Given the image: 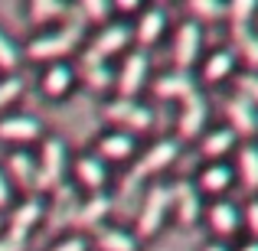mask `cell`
I'll return each instance as SVG.
<instances>
[{
	"mask_svg": "<svg viewBox=\"0 0 258 251\" xmlns=\"http://www.w3.org/2000/svg\"><path fill=\"white\" fill-rule=\"evenodd\" d=\"M82 33H85V23L79 20V13H76V20H72V23L59 26V30L36 33V36L26 43L23 52L33 59V62H46V65L66 62V56H69V52L76 49L79 43H82Z\"/></svg>",
	"mask_w": 258,
	"mask_h": 251,
	"instance_id": "cell-1",
	"label": "cell"
},
{
	"mask_svg": "<svg viewBox=\"0 0 258 251\" xmlns=\"http://www.w3.org/2000/svg\"><path fill=\"white\" fill-rule=\"evenodd\" d=\"M134 43V26L127 20H111V23L98 26V33L92 36V43L85 46L82 52V65H98V62H108L111 56L118 52H127Z\"/></svg>",
	"mask_w": 258,
	"mask_h": 251,
	"instance_id": "cell-2",
	"label": "cell"
},
{
	"mask_svg": "<svg viewBox=\"0 0 258 251\" xmlns=\"http://www.w3.org/2000/svg\"><path fill=\"white\" fill-rule=\"evenodd\" d=\"M101 114H105L108 124H114V131H124L131 137H138V134L154 127V108L144 105L141 98H121V95H114V98L105 101Z\"/></svg>",
	"mask_w": 258,
	"mask_h": 251,
	"instance_id": "cell-3",
	"label": "cell"
},
{
	"mask_svg": "<svg viewBox=\"0 0 258 251\" xmlns=\"http://www.w3.org/2000/svg\"><path fill=\"white\" fill-rule=\"evenodd\" d=\"M176 157H180V137L154 140L147 150H141V157H134V166H131V173H127V193H131L138 183L154 180V176H160L167 166H173Z\"/></svg>",
	"mask_w": 258,
	"mask_h": 251,
	"instance_id": "cell-4",
	"label": "cell"
},
{
	"mask_svg": "<svg viewBox=\"0 0 258 251\" xmlns=\"http://www.w3.org/2000/svg\"><path fill=\"white\" fill-rule=\"evenodd\" d=\"M36 166H39V193L46 189H59L66 183V173H69V147H66L62 137L56 134H46L39 140V153H36Z\"/></svg>",
	"mask_w": 258,
	"mask_h": 251,
	"instance_id": "cell-5",
	"label": "cell"
},
{
	"mask_svg": "<svg viewBox=\"0 0 258 251\" xmlns=\"http://www.w3.org/2000/svg\"><path fill=\"white\" fill-rule=\"evenodd\" d=\"M170 219V189L164 183H154L147 186L144 199H141V209H138V219H134V235L141 238H154L160 235L164 222Z\"/></svg>",
	"mask_w": 258,
	"mask_h": 251,
	"instance_id": "cell-6",
	"label": "cell"
},
{
	"mask_svg": "<svg viewBox=\"0 0 258 251\" xmlns=\"http://www.w3.org/2000/svg\"><path fill=\"white\" fill-rule=\"evenodd\" d=\"M147 78H151V52L134 46L121 56V65L114 72V88H118L121 98H138L144 92Z\"/></svg>",
	"mask_w": 258,
	"mask_h": 251,
	"instance_id": "cell-7",
	"label": "cell"
},
{
	"mask_svg": "<svg viewBox=\"0 0 258 251\" xmlns=\"http://www.w3.org/2000/svg\"><path fill=\"white\" fill-rule=\"evenodd\" d=\"M203 43H206V33H203V23L196 20H183L173 33V65L176 69H193L203 56Z\"/></svg>",
	"mask_w": 258,
	"mask_h": 251,
	"instance_id": "cell-8",
	"label": "cell"
},
{
	"mask_svg": "<svg viewBox=\"0 0 258 251\" xmlns=\"http://www.w3.org/2000/svg\"><path fill=\"white\" fill-rule=\"evenodd\" d=\"M167 189H170V215L183 228H193L203 215V196L196 189V183L193 180H176Z\"/></svg>",
	"mask_w": 258,
	"mask_h": 251,
	"instance_id": "cell-9",
	"label": "cell"
},
{
	"mask_svg": "<svg viewBox=\"0 0 258 251\" xmlns=\"http://www.w3.org/2000/svg\"><path fill=\"white\" fill-rule=\"evenodd\" d=\"M7 180L13 183V189H23L30 196H39V166H36V153H30L26 147H13L7 153V166H4Z\"/></svg>",
	"mask_w": 258,
	"mask_h": 251,
	"instance_id": "cell-10",
	"label": "cell"
},
{
	"mask_svg": "<svg viewBox=\"0 0 258 251\" xmlns=\"http://www.w3.org/2000/svg\"><path fill=\"white\" fill-rule=\"evenodd\" d=\"M206 121H209V101L203 92H196L186 101H180V111H176V134H180V140L203 137Z\"/></svg>",
	"mask_w": 258,
	"mask_h": 251,
	"instance_id": "cell-11",
	"label": "cell"
},
{
	"mask_svg": "<svg viewBox=\"0 0 258 251\" xmlns=\"http://www.w3.org/2000/svg\"><path fill=\"white\" fill-rule=\"evenodd\" d=\"M46 219V199L43 196H26L17 206L10 209V219H7V232L20 235V238H30V232Z\"/></svg>",
	"mask_w": 258,
	"mask_h": 251,
	"instance_id": "cell-12",
	"label": "cell"
},
{
	"mask_svg": "<svg viewBox=\"0 0 258 251\" xmlns=\"http://www.w3.org/2000/svg\"><path fill=\"white\" fill-rule=\"evenodd\" d=\"M0 140L13 147H26L33 140H43V124L33 114H4L0 118Z\"/></svg>",
	"mask_w": 258,
	"mask_h": 251,
	"instance_id": "cell-13",
	"label": "cell"
},
{
	"mask_svg": "<svg viewBox=\"0 0 258 251\" xmlns=\"http://www.w3.org/2000/svg\"><path fill=\"white\" fill-rule=\"evenodd\" d=\"M206 222H209L216 238H232L242 228V206H235L226 196H222V199H213L209 209H206Z\"/></svg>",
	"mask_w": 258,
	"mask_h": 251,
	"instance_id": "cell-14",
	"label": "cell"
},
{
	"mask_svg": "<svg viewBox=\"0 0 258 251\" xmlns=\"http://www.w3.org/2000/svg\"><path fill=\"white\" fill-rule=\"evenodd\" d=\"M167 10L164 7H141V13H138V20H134V39H138V46L141 49H151L154 43H160V36L167 33Z\"/></svg>",
	"mask_w": 258,
	"mask_h": 251,
	"instance_id": "cell-15",
	"label": "cell"
},
{
	"mask_svg": "<svg viewBox=\"0 0 258 251\" xmlns=\"http://www.w3.org/2000/svg\"><path fill=\"white\" fill-rule=\"evenodd\" d=\"M200 88H196V78H193V72H186V69H170V72H164V75H157L154 78V95H157L160 101H186L189 95H196Z\"/></svg>",
	"mask_w": 258,
	"mask_h": 251,
	"instance_id": "cell-16",
	"label": "cell"
},
{
	"mask_svg": "<svg viewBox=\"0 0 258 251\" xmlns=\"http://www.w3.org/2000/svg\"><path fill=\"white\" fill-rule=\"evenodd\" d=\"M134 153H138V137L124 131H108L95 144V157L105 163H127V160H134Z\"/></svg>",
	"mask_w": 258,
	"mask_h": 251,
	"instance_id": "cell-17",
	"label": "cell"
},
{
	"mask_svg": "<svg viewBox=\"0 0 258 251\" xmlns=\"http://www.w3.org/2000/svg\"><path fill=\"white\" fill-rule=\"evenodd\" d=\"M111 209H114V199L108 193H95V196H85V199H79V209H76V215H72V222L69 225H76V228H101L105 225V219L111 215Z\"/></svg>",
	"mask_w": 258,
	"mask_h": 251,
	"instance_id": "cell-18",
	"label": "cell"
},
{
	"mask_svg": "<svg viewBox=\"0 0 258 251\" xmlns=\"http://www.w3.org/2000/svg\"><path fill=\"white\" fill-rule=\"evenodd\" d=\"M232 183H235V170L229 163H222V160L206 163L200 170V176H196V189H200V196H213V199H222Z\"/></svg>",
	"mask_w": 258,
	"mask_h": 251,
	"instance_id": "cell-19",
	"label": "cell"
},
{
	"mask_svg": "<svg viewBox=\"0 0 258 251\" xmlns=\"http://www.w3.org/2000/svg\"><path fill=\"white\" fill-rule=\"evenodd\" d=\"M226 121L239 137H255L258 134V108L245 101L242 95H229L226 98Z\"/></svg>",
	"mask_w": 258,
	"mask_h": 251,
	"instance_id": "cell-20",
	"label": "cell"
},
{
	"mask_svg": "<svg viewBox=\"0 0 258 251\" xmlns=\"http://www.w3.org/2000/svg\"><path fill=\"white\" fill-rule=\"evenodd\" d=\"M72 170H76V183L88 189V196L105 193V186H108V163L105 160H98L95 153H79Z\"/></svg>",
	"mask_w": 258,
	"mask_h": 251,
	"instance_id": "cell-21",
	"label": "cell"
},
{
	"mask_svg": "<svg viewBox=\"0 0 258 251\" xmlns=\"http://www.w3.org/2000/svg\"><path fill=\"white\" fill-rule=\"evenodd\" d=\"M235 69H239V59H235L232 46H222V49L209 52L203 59V82L209 85H219L226 78H235Z\"/></svg>",
	"mask_w": 258,
	"mask_h": 251,
	"instance_id": "cell-22",
	"label": "cell"
},
{
	"mask_svg": "<svg viewBox=\"0 0 258 251\" xmlns=\"http://www.w3.org/2000/svg\"><path fill=\"white\" fill-rule=\"evenodd\" d=\"M76 78H79V72L72 69L69 62H52V65H46L39 88H43V95H46V98H56V101H59V98H66V95L72 92Z\"/></svg>",
	"mask_w": 258,
	"mask_h": 251,
	"instance_id": "cell-23",
	"label": "cell"
},
{
	"mask_svg": "<svg viewBox=\"0 0 258 251\" xmlns=\"http://www.w3.org/2000/svg\"><path fill=\"white\" fill-rule=\"evenodd\" d=\"M200 150H203V157H209L216 163V160L229 157L232 150H239V134L232 127H213V131H206L200 137Z\"/></svg>",
	"mask_w": 258,
	"mask_h": 251,
	"instance_id": "cell-24",
	"label": "cell"
},
{
	"mask_svg": "<svg viewBox=\"0 0 258 251\" xmlns=\"http://www.w3.org/2000/svg\"><path fill=\"white\" fill-rule=\"evenodd\" d=\"M235 180L248 189V193H258V144L255 140H245L235 150Z\"/></svg>",
	"mask_w": 258,
	"mask_h": 251,
	"instance_id": "cell-25",
	"label": "cell"
},
{
	"mask_svg": "<svg viewBox=\"0 0 258 251\" xmlns=\"http://www.w3.org/2000/svg\"><path fill=\"white\" fill-rule=\"evenodd\" d=\"M92 235H95V248L98 251H141L138 235L121 225H101Z\"/></svg>",
	"mask_w": 258,
	"mask_h": 251,
	"instance_id": "cell-26",
	"label": "cell"
},
{
	"mask_svg": "<svg viewBox=\"0 0 258 251\" xmlns=\"http://www.w3.org/2000/svg\"><path fill=\"white\" fill-rule=\"evenodd\" d=\"M79 209V196L69 183H62L59 189H52V199L46 202V215L52 219V225H69L72 215Z\"/></svg>",
	"mask_w": 258,
	"mask_h": 251,
	"instance_id": "cell-27",
	"label": "cell"
},
{
	"mask_svg": "<svg viewBox=\"0 0 258 251\" xmlns=\"http://www.w3.org/2000/svg\"><path fill=\"white\" fill-rule=\"evenodd\" d=\"M232 52L245 72H258V30H242V33H232Z\"/></svg>",
	"mask_w": 258,
	"mask_h": 251,
	"instance_id": "cell-28",
	"label": "cell"
},
{
	"mask_svg": "<svg viewBox=\"0 0 258 251\" xmlns=\"http://www.w3.org/2000/svg\"><path fill=\"white\" fill-rule=\"evenodd\" d=\"M26 17H30L33 26H52L56 20L69 17V7H66L62 0H33V4L26 7Z\"/></svg>",
	"mask_w": 258,
	"mask_h": 251,
	"instance_id": "cell-29",
	"label": "cell"
},
{
	"mask_svg": "<svg viewBox=\"0 0 258 251\" xmlns=\"http://www.w3.org/2000/svg\"><path fill=\"white\" fill-rule=\"evenodd\" d=\"M226 17H229V33L252 30L258 17V0H232V4H226Z\"/></svg>",
	"mask_w": 258,
	"mask_h": 251,
	"instance_id": "cell-30",
	"label": "cell"
},
{
	"mask_svg": "<svg viewBox=\"0 0 258 251\" xmlns=\"http://www.w3.org/2000/svg\"><path fill=\"white\" fill-rule=\"evenodd\" d=\"M82 82L88 92H108L114 88V69L108 62H98V65H82Z\"/></svg>",
	"mask_w": 258,
	"mask_h": 251,
	"instance_id": "cell-31",
	"label": "cell"
},
{
	"mask_svg": "<svg viewBox=\"0 0 258 251\" xmlns=\"http://www.w3.org/2000/svg\"><path fill=\"white\" fill-rule=\"evenodd\" d=\"M79 20L88 26H105L114 20V4H108V0H85L82 7H79Z\"/></svg>",
	"mask_w": 258,
	"mask_h": 251,
	"instance_id": "cell-32",
	"label": "cell"
},
{
	"mask_svg": "<svg viewBox=\"0 0 258 251\" xmlns=\"http://www.w3.org/2000/svg\"><path fill=\"white\" fill-rule=\"evenodd\" d=\"M222 17H226V4H219V0H189V20H196V23L206 26Z\"/></svg>",
	"mask_w": 258,
	"mask_h": 251,
	"instance_id": "cell-33",
	"label": "cell"
},
{
	"mask_svg": "<svg viewBox=\"0 0 258 251\" xmlns=\"http://www.w3.org/2000/svg\"><path fill=\"white\" fill-rule=\"evenodd\" d=\"M20 59H23V52H20V46L13 43V36L0 26V72H7V75H13V69L20 65Z\"/></svg>",
	"mask_w": 258,
	"mask_h": 251,
	"instance_id": "cell-34",
	"label": "cell"
},
{
	"mask_svg": "<svg viewBox=\"0 0 258 251\" xmlns=\"http://www.w3.org/2000/svg\"><path fill=\"white\" fill-rule=\"evenodd\" d=\"M23 88H26V82L17 75V72H13V75H4V78H0V118H4V111L20 98V95H23Z\"/></svg>",
	"mask_w": 258,
	"mask_h": 251,
	"instance_id": "cell-35",
	"label": "cell"
},
{
	"mask_svg": "<svg viewBox=\"0 0 258 251\" xmlns=\"http://www.w3.org/2000/svg\"><path fill=\"white\" fill-rule=\"evenodd\" d=\"M235 95L258 108V72H235Z\"/></svg>",
	"mask_w": 258,
	"mask_h": 251,
	"instance_id": "cell-36",
	"label": "cell"
},
{
	"mask_svg": "<svg viewBox=\"0 0 258 251\" xmlns=\"http://www.w3.org/2000/svg\"><path fill=\"white\" fill-rule=\"evenodd\" d=\"M242 228H248V235L258 241V196H252L242 206Z\"/></svg>",
	"mask_w": 258,
	"mask_h": 251,
	"instance_id": "cell-37",
	"label": "cell"
},
{
	"mask_svg": "<svg viewBox=\"0 0 258 251\" xmlns=\"http://www.w3.org/2000/svg\"><path fill=\"white\" fill-rule=\"evenodd\" d=\"M49 251H88V238H85V235H79V232L62 235V238H59Z\"/></svg>",
	"mask_w": 258,
	"mask_h": 251,
	"instance_id": "cell-38",
	"label": "cell"
},
{
	"mask_svg": "<svg viewBox=\"0 0 258 251\" xmlns=\"http://www.w3.org/2000/svg\"><path fill=\"white\" fill-rule=\"evenodd\" d=\"M13 183L7 180V173H4V166H0V209H13Z\"/></svg>",
	"mask_w": 258,
	"mask_h": 251,
	"instance_id": "cell-39",
	"label": "cell"
},
{
	"mask_svg": "<svg viewBox=\"0 0 258 251\" xmlns=\"http://www.w3.org/2000/svg\"><path fill=\"white\" fill-rule=\"evenodd\" d=\"M0 251H26V238H20L13 232H4L0 235Z\"/></svg>",
	"mask_w": 258,
	"mask_h": 251,
	"instance_id": "cell-40",
	"label": "cell"
},
{
	"mask_svg": "<svg viewBox=\"0 0 258 251\" xmlns=\"http://www.w3.org/2000/svg\"><path fill=\"white\" fill-rule=\"evenodd\" d=\"M114 13H121V17H124V13H141V4L138 0H118V4H114Z\"/></svg>",
	"mask_w": 258,
	"mask_h": 251,
	"instance_id": "cell-41",
	"label": "cell"
},
{
	"mask_svg": "<svg viewBox=\"0 0 258 251\" xmlns=\"http://www.w3.org/2000/svg\"><path fill=\"white\" fill-rule=\"evenodd\" d=\"M203 251H229V245H222V241H209Z\"/></svg>",
	"mask_w": 258,
	"mask_h": 251,
	"instance_id": "cell-42",
	"label": "cell"
},
{
	"mask_svg": "<svg viewBox=\"0 0 258 251\" xmlns=\"http://www.w3.org/2000/svg\"><path fill=\"white\" fill-rule=\"evenodd\" d=\"M239 251H258V241H255V238H248L245 245H239Z\"/></svg>",
	"mask_w": 258,
	"mask_h": 251,
	"instance_id": "cell-43",
	"label": "cell"
}]
</instances>
